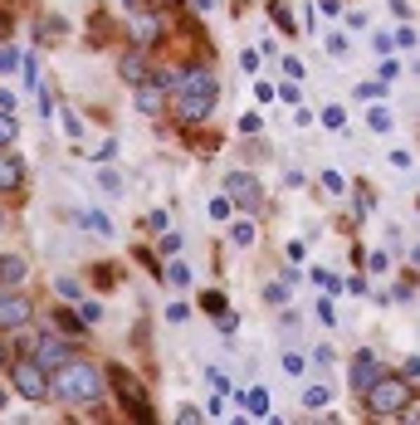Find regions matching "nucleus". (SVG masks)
<instances>
[{
    "label": "nucleus",
    "mask_w": 420,
    "mask_h": 425,
    "mask_svg": "<svg viewBox=\"0 0 420 425\" xmlns=\"http://www.w3.org/2000/svg\"><path fill=\"white\" fill-rule=\"evenodd\" d=\"M34 357H39V367H49V372H59L64 362H74V347H64L59 337H49V332H39V337H34Z\"/></svg>",
    "instance_id": "10"
},
{
    "label": "nucleus",
    "mask_w": 420,
    "mask_h": 425,
    "mask_svg": "<svg viewBox=\"0 0 420 425\" xmlns=\"http://www.w3.org/2000/svg\"><path fill=\"white\" fill-rule=\"evenodd\" d=\"M416 206H420V196H416Z\"/></svg>",
    "instance_id": "58"
},
{
    "label": "nucleus",
    "mask_w": 420,
    "mask_h": 425,
    "mask_svg": "<svg viewBox=\"0 0 420 425\" xmlns=\"http://www.w3.org/2000/svg\"><path fill=\"white\" fill-rule=\"evenodd\" d=\"M147 54H152V49L132 44V49L117 59V74H122V84H132V89H137V84H147V79H152V64H147Z\"/></svg>",
    "instance_id": "8"
},
{
    "label": "nucleus",
    "mask_w": 420,
    "mask_h": 425,
    "mask_svg": "<svg viewBox=\"0 0 420 425\" xmlns=\"http://www.w3.org/2000/svg\"><path fill=\"white\" fill-rule=\"evenodd\" d=\"M244 411H249V416H269V391H264V386H249V391H244Z\"/></svg>",
    "instance_id": "16"
},
{
    "label": "nucleus",
    "mask_w": 420,
    "mask_h": 425,
    "mask_svg": "<svg viewBox=\"0 0 420 425\" xmlns=\"http://www.w3.org/2000/svg\"><path fill=\"white\" fill-rule=\"evenodd\" d=\"M34 318V303L20 294V289H0V332H15Z\"/></svg>",
    "instance_id": "7"
},
{
    "label": "nucleus",
    "mask_w": 420,
    "mask_h": 425,
    "mask_svg": "<svg viewBox=\"0 0 420 425\" xmlns=\"http://www.w3.org/2000/svg\"><path fill=\"white\" fill-rule=\"evenodd\" d=\"M20 186H25V162L10 147H0V196H15Z\"/></svg>",
    "instance_id": "11"
},
{
    "label": "nucleus",
    "mask_w": 420,
    "mask_h": 425,
    "mask_svg": "<svg viewBox=\"0 0 420 425\" xmlns=\"http://www.w3.org/2000/svg\"><path fill=\"white\" fill-rule=\"evenodd\" d=\"M239 132H259V112H244L239 117Z\"/></svg>",
    "instance_id": "46"
},
{
    "label": "nucleus",
    "mask_w": 420,
    "mask_h": 425,
    "mask_svg": "<svg viewBox=\"0 0 420 425\" xmlns=\"http://www.w3.org/2000/svg\"><path fill=\"white\" fill-rule=\"evenodd\" d=\"M322 10H327V15H337V10H342V0H322Z\"/></svg>",
    "instance_id": "54"
},
{
    "label": "nucleus",
    "mask_w": 420,
    "mask_h": 425,
    "mask_svg": "<svg viewBox=\"0 0 420 425\" xmlns=\"http://www.w3.org/2000/svg\"><path fill=\"white\" fill-rule=\"evenodd\" d=\"M391 39H396V49H416V34H411V30H396Z\"/></svg>",
    "instance_id": "39"
},
{
    "label": "nucleus",
    "mask_w": 420,
    "mask_h": 425,
    "mask_svg": "<svg viewBox=\"0 0 420 425\" xmlns=\"http://www.w3.org/2000/svg\"><path fill=\"white\" fill-rule=\"evenodd\" d=\"M284 372H294V377H298V372H303V357H298V352H284Z\"/></svg>",
    "instance_id": "41"
},
{
    "label": "nucleus",
    "mask_w": 420,
    "mask_h": 425,
    "mask_svg": "<svg viewBox=\"0 0 420 425\" xmlns=\"http://www.w3.org/2000/svg\"><path fill=\"white\" fill-rule=\"evenodd\" d=\"M103 391H107V372H98L84 357H74L54 372V401H64V406H98Z\"/></svg>",
    "instance_id": "2"
},
{
    "label": "nucleus",
    "mask_w": 420,
    "mask_h": 425,
    "mask_svg": "<svg viewBox=\"0 0 420 425\" xmlns=\"http://www.w3.org/2000/svg\"><path fill=\"white\" fill-rule=\"evenodd\" d=\"M322 127H332V132H342V127H347V112H342V107L332 103V107H327V112H322Z\"/></svg>",
    "instance_id": "25"
},
{
    "label": "nucleus",
    "mask_w": 420,
    "mask_h": 425,
    "mask_svg": "<svg viewBox=\"0 0 420 425\" xmlns=\"http://www.w3.org/2000/svg\"><path fill=\"white\" fill-rule=\"evenodd\" d=\"M132 44H142V49H157L162 44V20L157 15H132Z\"/></svg>",
    "instance_id": "12"
},
{
    "label": "nucleus",
    "mask_w": 420,
    "mask_h": 425,
    "mask_svg": "<svg viewBox=\"0 0 420 425\" xmlns=\"http://www.w3.org/2000/svg\"><path fill=\"white\" fill-rule=\"evenodd\" d=\"M147 230H166V211H147Z\"/></svg>",
    "instance_id": "44"
},
{
    "label": "nucleus",
    "mask_w": 420,
    "mask_h": 425,
    "mask_svg": "<svg viewBox=\"0 0 420 425\" xmlns=\"http://www.w3.org/2000/svg\"><path fill=\"white\" fill-rule=\"evenodd\" d=\"M391 166L396 171H411V152H391Z\"/></svg>",
    "instance_id": "47"
},
{
    "label": "nucleus",
    "mask_w": 420,
    "mask_h": 425,
    "mask_svg": "<svg viewBox=\"0 0 420 425\" xmlns=\"http://www.w3.org/2000/svg\"><path fill=\"white\" fill-rule=\"evenodd\" d=\"M381 372H386V367H381V357H376V352H357V357H352V367H347L352 391H362V396H367V386H372Z\"/></svg>",
    "instance_id": "9"
},
{
    "label": "nucleus",
    "mask_w": 420,
    "mask_h": 425,
    "mask_svg": "<svg viewBox=\"0 0 420 425\" xmlns=\"http://www.w3.org/2000/svg\"><path fill=\"white\" fill-rule=\"evenodd\" d=\"M0 107H5V112H10V107H15V98H10V93H0Z\"/></svg>",
    "instance_id": "55"
},
{
    "label": "nucleus",
    "mask_w": 420,
    "mask_h": 425,
    "mask_svg": "<svg viewBox=\"0 0 420 425\" xmlns=\"http://www.w3.org/2000/svg\"><path fill=\"white\" fill-rule=\"evenodd\" d=\"M215 327H220V332H235V327H239V313H235V308H225V313L215 318Z\"/></svg>",
    "instance_id": "30"
},
{
    "label": "nucleus",
    "mask_w": 420,
    "mask_h": 425,
    "mask_svg": "<svg viewBox=\"0 0 420 425\" xmlns=\"http://www.w3.org/2000/svg\"><path fill=\"white\" fill-rule=\"evenodd\" d=\"M5 34H10V10L0 5V39H5Z\"/></svg>",
    "instance_id": "52"
},
{
    "label": "nucleus",
    "mask_w": 420,
    "mask_h": 425,
    "mask_svg": "<svg viewBox=\"0 0 420 425\" xmlns=\"http://www.w3.org/2000/svg\"><path fill=\"white\" fill-rule=\"evenodd\" d=\"M54 327H59V332H84L88 322H84V318H74L69 308H54Z\"/></svg>",
    "instance_id": "20"
},
{
    "label": "nucleus",
    "mask_w": 420,
    "mask_h": 425,
    "mask_svg": "<svg viewBox=\"0 0 420 425\" xmlns=\"http://www.w3.org/2000/svg\"><path fill=\"white\" fill-rule=\"evenodd\" d=\"M313 362H317V367H332L337 357H332V347H313Z\"/></svg>",
    "instance_id": "43"
},
{
    "label": "nucleus",
    "mask_w": 420,
    "mask_h": 425,
    "mask_svg": "<svg viewBox=\"0 0 420 425\" xmlns=\"http://www.w3.org/2000/svg\"><path fill=\"white\" fill-rule=\"evenodd\" d=\"M107 381H112V391H117V406L127 411V421L152 425V396H147V381H142L132 367H112V372H107Z\"/></svg>",
    "instance_id": "4"
},
{
    "label": "nucleus",
    "mask_w": 420,
    "mask_h": 425,
    "mask_svg": "<svg viewBox=\"0 0 420 425\" xmlns=\"http://www.w3.org/2000/svg\"><path fill=\"white\" fill-rule=\"evenodd\" d=\"M5 401H10V396H5V386H0V406H5Z\"/></svg>",
    "instance_id": "57"
},
{
    "label": "nucleus",
    "mask_w": 420,
    "mask_h": 425,
    "mask_svg": "<svg viewBox=\"0 0 420 425\" xmlns=\"http://www.w3.org/2000/svg\"><path fill=\"white\" fill-rule=\"evenodd\" d=\"M313 279L327 289V294H337V289H342V279H337V274H327V269H313Z\"/></svg>",
    "instance_id": "29"
},
{
    "label": "nucleus",
    "mask_w": 420,
    "mask_h": 425,
    "mask_svg": "<svg viewBox=\"0 0 420 425\" xmlns=\"http://www.w3.org/2000/svg\"><path fill=\"white\" fill-rule=\"evenodd\" d=\"M10 386H15V396H25V401H49V396H54V372L39 367L34 352H29V357H10Z\"/></svg>",
    "instance_id": "5"
},
{
    "label": "nucleus",
    "mask_w": 420,
    "mask_h": 425,
    "mask_svg": "<svg viewBox=\"0 0 420 425\" xmlns=\"http://www.w3.org/2000/svg\"><path fill=\"white\" fill-rule=\"evenodd\" d=\"M372 211V191H367V186H357V215H367Z\"/></svg>",
    "instance_id": "42"
},
{
    "label": "nucleus",
    "mask_w": 420,
    "mask_h": 425,
    "mask_svg": "<svg viewBox=\"0 0 420 425\" xmlns=\"http://www.w3.org/2000/svg\"><path fill=\"white\" fill-rule=\"evenodd\" d=\"M162 279H166L171 289H186V284H191V269H186V264H166V274H162Z\"/></svg>",
    "instance_id": "22"
},
{
    "label": "nucleus",
    "mask_w": 420,
    "mask_h": 425,
    "mask_svg": "<svg viewBox=\"0 0 420 425\" xmlns=\"http://www.w3.org/2000/svg\"><path fill=\"white\" fill-rule=\"evenodd\" d=\"M210 215H215V220H225V215H230V196H225V201H210Z\"/></svg>",
    "instance_id": "49"
},
{
    "label": "nucleus",
    "mask_w": 420,
    "mask_h": 425,
    "mask_svg": "<svg viewBox=\"0 0 420 425\" xmlns=\"http://www.w3.org/2000/svg\"><path fill=\"white\" fill-rule=\"evenodd\" d=\"M269 15H274V25H279L284 34H298V20L289 15V5H284V0H269Z\"/></svg>",
    "instance_id": "15"
},
{
    "label": "nucleus",
    "mask_w": 420,
    "mask_h": 425,
    "mask_svg": "<svg viewBox=\"0 0 420 425\" xmlns=\"http://www.w3.org/2000/svg\"><path fill=\"white\" fill-rule=\"evenodd\" d=\"M411 264H416V269H420V244H416V249H411Z\"/></svg>",
    "instance_id": "56"
},
{
    "label": "nucleus",
    "mask_w": 420,
    "mask_h": 425,
    "mask_svg": "<svg viewBox=\"0 0 420 425\" xmlns=\"http://www.w3.org/2000/svg\"><path fill=\"white\" fill-rule=\"evenodd\" d=\"M15 64H20V54H15V49H10V44H5V39H0V74H10V69H15Z\"/></svg>",
    "instance_id": "28"
},
{
    "label": "nucleus",
    "mask_w": 420,
    "mask_h": 425,
    "mask_svg": "<svg viewBox=\"0 0 420 425\" xmlns=\"http://www.w3.org/2000/svg\"><path fill=\"white\" fill-rule=\"evenodd\" d=\"M93 274H98V284H103V289H112V284H117V269H107V264H93Z\"/></svg>",
    "instance_id": "35"
},
{
    "label": "nucleus",
    "mask_w": 420,
    "mask_h": 425,
    "mask_svg": "<svg viewBox=\"0 0 420 425\" xmlns=\"http://www.w3.org/2000/svg\"><path fill=\"white\" fill-rule=\"evenodd\" d=\"M327 401H332V391H327L322 381H313V386H303V406H308V411H322Z\"/></svg>",
    "instance_id": "17"
},
{
    "label": "nucleus",
    "mask_w": 420,
    "mask_h": 425,
    "mask_svg": "<svg viewBox=\"0 0 420 425\" xmlns=\"http://www.w3.org/2000/svg\"><path fill=\"white\" fill-rule=\"evenodd\" d=\"M15 132H20V127H15V117L0 107V147H10V142H15Z\"/></svg>",
    "instance_id": "24"
},
{
    "label": "nucleus",
    "mask_w": 420,
    "mask_h": 425,
    "mask_svg": "<svg viewBox=\"0 0 420 425\" xmlns=\"http://www.w3.org/2000/svg\"><path fill=\"white\" fill-rule=\"evenodd\" d=\"M225 196H230V206H239V211H259L264 206V186H259V176H249V171H230L225 176Z\"/></svg>",
    "instance_id": "6"
},
{
    "label": "nucleus",
    "mask_w": 420,
    "mask_h": 425,
    "mask_svg": "<svg viewBox=\"0 0 420 425\" xmlns=\"http://www.w3.org/2000/svg\"><path fill=\"white\" fill-rule=\"evenodd\" d=\"M25 279H29L25 254H0V289H20Z\"/></svg>",
    "instance_id": "13"
},
{
    "label": "nucleus",
    "mask_w": 420,
    "mask_h": 425,
    "mask_svg": "<svg viewBox=\"0 0 420 425\" xmlns=\"http://www.w3.org/2000/svg\"><path fill=\"white\" fill-rule=\"evenodd\" d=\"M279 98H284V103H298V98H303V89H298V79H294V84H284V89H279Z\"/></svg>",
    "instance_id": "36"
},
{
    "label": "nucleus",
    "mask_w": 420,
    "mask_h": 425,
    "mask_svg": "<svg viewBox=\"0 0 420 425\" xmlns=\"http://www.w3.org/2000/svg\"><path fill=\"white\" fill-rule=\"evenodd\" d=\"M0 367H10V342L0 337Z\"/></svg>",
    "instance_id": "53"
},
{
    "label": "nucleus",
    "mask_w": 420,
    "mask_h": 425,
    "mask_svg": "<svg viewBox=\"0 0 420 425\" xmlns=\"http://www.w3.org/2000/svg\"><path fill=\"white\" fill-rule=\"evenodd\" d=\"M137 107L157 117V112L166 107V89H157V84H152V89H147V84H137Z\"/></svg>",
    "instance_id": "14"
},
{
    "label": "nucleus",
    "mask_w": 420,
    "mask_h": 425,
    "mask_svg": "<svg viewBox=\"0 0 420 425\" xmlns=\"http://www.w3.org/2000/svg\"><path fill=\"white\" fill-rule=\"evenodd\" d=\"M79 318L84 322H98L103 313H98V303H88V299H79Z\"/></svg>",
    "instance_id": "34"
},
{
    "label": "nucleus",
    "mask_w": 420,
    "mask_h": 425,
    "mask_svg": "<svg viewBox=\"0 0 420 425\" xmlns=\"http://www.w3.org/2000/svg\"><path fill=\"white\" fill-rule=\"evenodd\" d=\"M264 299H269V303H284V299H289V284H269Z\"/></svg>",
    "instance_id": "37"
},
{
    "label": "nucleus",
    "mask_w": 420,
    "mask_h": 425,
    "mask_svg": "<svg viewBox=\"0 0 420 425\" xmlns=\"http://www.w3.org/2000/svg\"><path fill=\"white\" fill-rule=\"evenodd\" d=\"M201 308H206V313H215V318H220V313H225V308H230V303H225V294H215V289H210V294H201Z\"/></svg>",
    "instance_id": "23"
},
{
    "label": "nucleus",
    "mask_w": 420,
    "mask_h": 425,
    "mask_svg": "<svg viewBox=\"0 0 420 425\" xmlns=\"http://www.w3.org/2000/svg\"><path fill=\"white\" fill-rule=\"evenodd\" d=\"M327 54L342 59V54H347V34H327Z\"/></svg>",
    "instance_id": "32"
},
{
    "label": "nucleus",
    "mask_w": 420,
    "mask_h": 425,
    "mask_svg": "<svg viewBox=\"0 0 420 425\" xmlns=\"http://www.w3.org/2000/svg\"><path fill=\"white\" fill-rule=\"evenodd\" d=\"M406 377H411V381H420V357H411V362H406Z\"/></svg>",
    "instance_id": "50"
},
{
    "label": "nucleus",
    "mask_w": 420,
    "mask_h": 425,
    "mask_svg": "<svg viewBox=\"0 0 420 425\" xmlns=\"http://www.w3.org/2000/svg\"><path fill=\"white\" fill-rule=\"evenodd\" d=\"M372 49H376V54H381V59H386V54H391V49H396V39H391V34H372Z\"/></svg>",
    "instance_id": "31"
},
{
    "label": "nucleus",
    "mask_w": 420,
    "mask_h": 425,
    "mask_svg": "<svg viewBox=\"0 0 420 425\" xmlns=\"http://www.w3.org/2000/svg\"><path fill=\"white\" fill-rule=\"evenodd\" d=\"M411 401H416L411 377H391V372H381V377L367 386V411H372V416H406Z\"/></svg>",
    "instance_id": "3"
},
{
    "label": "nucleus",
    "mask_w": 420,
    "mask_h": 425,
    "mask_svg": "<svg viewBox=\"0 0 420 425\" xmlns=\"http://www.w3.org/2000/svg\"><path fill=\"white\" fill-rule=\"evenodd\" d=\"M381 93H386V84H381V79H372V84H362V89H357V98H381Z\"/></svg>",
    "instance_id": "33"
},
{
    "label": "nucleus",
    "mask_w": 420,
    "mask_h": 425,
    "mask_svg": "<svg viewBox=\"0 0 420 425\" xmlns=\"http://www.w3.org/2000/svg\"><path fill=\"white\" fill-rule=\"evenodd\" d=\"M322 191L327 196H347V176L342 171H322Z\"/></svg>",
    "instance_id": "21"
},
{
    "label": "nucleus",
    "mask_w": 420,
    "mask_h": 425,
    "mask_svg": "<svg viewBox=\"0 0 420 425\" xmlns=\"http://www.w3.org/2000/svg\"><path fill=\"white\" fill-rule=\"evenodd\" d=\"M127 10H132V15H142V10H152V0H127Z\"/></svg>",
    "instance_id": "51"
},
{
    "label": "nucleus",
    "mask_w": 420,
    "mask_h": 425,
    "mask_svg": "<svg viewBox=\"0 0 420 425\" xmlns=\"http://www.w3.org/2000/svg\"><path fill=\"white\" fill-rule=\"evenodd\" d=\"M284 74L289 79H303V59H284Z\"/></svg>",
    "instance_id": "45"
},
{
    "label": "nucleus",
    "mask_w": 420,
    "mask_h": 425,
    "mask_svg": "<svg viewBox=\"0 0 420 425\" xmlns=\"http://www.w3.org/2000/svg\"><path fill=\"white\" fill-rule=\"evenodd\" d=\"M367 127H372V132H381V137H386V132H391V127H396V117H391V107H372V112H367Z\"/></svg>",
    "instance_id": "18"
},
{
    "label": "nucleus",
    "mask_w": 420,
    "mask_h": 425,
    "mask_svg": "<svg viewBox=\"0 0 420 425\" xmlns=\"http://www.w3.org/2000/svg\"><path fill=\"white\" fill-rule=\"evenodd\" d=\"M166 318H171V322H186L191 313H186V303H171V308H166Z\"/></svg>",
    "instance_id": "48"
},
{
    "label": "nucleus",
    "mask_w": 420,
    "mask_h": 425,
    "mask_svg": "<svg viewBox=\"0 0 420 425\" xmlns=\"http://www.w3.org/2000/svg\"><path fill=\"white\" fill-rule=\"evenodd\" d=\"M215 98H220V84H215L210 69H186V74H176V89H171V112H176V122L201 127L210 112H215Z\"/></svg>",
    "instance_id": "1"
},
{
    "label": "nucleus",
    "mask_w": 420,
    "mask_h": 425,
    "mask_svg": "<svg viewBox=\"0 0 420 425\" xmlns=\"http://www.w3.org/2000/svg\"><path fill=\"white\" fill-rule=\"evenodd\" d=\"M59 294H64V299H74V303L84 299V289H79V284H69V279H59Z\"/></svg>",
    "instance_id": "40"
},
{
    "label": "nucleus",
    "mask_w": 420,
    "mask_h": 425,
    "mask_svg": "<svg viewBox=\"0 0 420 425\" xmlns=\"http://www.w3.org/2000/svg\"><path fill=\"white\" fill-rule=\"evenodd\" d=\"M230 240H235L239 249H249V244H254V220H235V225H230Z\"/></svg>",
    "instance_id": "19"
},
{
    "label": "nucleus",
    "mask_w": 420,
    "mask_h": 425,
    "mask_svg": "<svg viewBox=\"0 0 420 425\" xmlns=\"http://www.w3.org/2000/svg\"><path fill=\"white\" fill-rule=\"evenodd\" d=\"M157 249H162V254H176V249H181V235H176V230H162Z\"/></svg>",
    "instance_id": "26"
},
{
    "label": "nucleus",
    "mask_w": 420,
    "mask_h": 425,
    "mask_svg": "<svg viewBox=\"0 0 420 425\" xmlns=\"http://www.w3.org/2000/svg\"><path fill=\"white\" fill-rule=\"evenodd\" d=\"M98 181H103V191H112V196H117V171H107V166H98Z\"/></svg>",
    "instance_id": "38"
},
{
    "label": "nucleus",
    "mask_w": 420,
    "mask_h": 425,
    "mask_svg": "<svg viewBox=\"0 0 420 425\" xmlns=\"http://www.w3.org/2000/svg\"><path fill=\"white\" fill-rule=\"evenodd\" d=\"M64 132H69V137H84V122H79L74 107H64Z\"/></svg>",
    "instance_id": "27"
}]
</instances>
